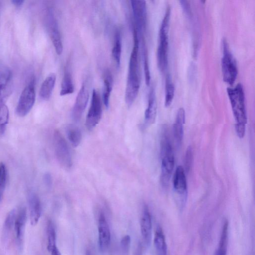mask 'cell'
<instances>
[{"label": "cell", "instance_id": "cell-1", "mask_svg": "<svg viewBox=\"0 0 255 255\" xmlns=\"http://www.w3.org/2000/svg\"><path fill=\"white\" fill-rule=\"evenodd\" d=\"M133 46L129 61L128 72L125 92V101L130 107L136 99L140 87V79L138 70V53L139 39L136 30H133Z\"/></svg>", "mask_w": 255, "mask_h": 255}, {"label": "cell", "instance_id": "cell-2", "mask_svg": "<svg viewBox=\"0 0 255 255\" xmlns=\"http://www.w3.org/2000/svg\"><path fill=\"white\" fill-rule=\"evenodd\" d=\"M227 91L236 121L237 134L239 137L243 138L245 134L247 123L243 87L241 83H238L234 88H228Z\"/></svg>", "mask_w": 255, "mask_h": 255}, {"label": "cell", "instance_id": "cell-3", "mask_svg": "<svg viewBox=\"0 0 255 255\" xmlns=\"http://www.w3.org/2000/svg\"><path fill=\"white\" fill-rule=\"evenodd\" d=\"M163 128L160 140V182L163 187L168 186L174 167V156L168 130Z\"/></svg>", "mask_w": 255, "mask_h": 255}, {"label": "cell", "instance_id": "cell-4", "mask_svg": "<svg viewBox=\"0 0 255 255\" xmlns=\"http://www.w3.org/2000/svg\"><path fill=\"white\" fill-rule=\"evenodd\" d=\"M170 9L167 8L159 31V43L157 52V65L160 70L164 71L168 64V30Z\"/></svg>", "mask_w": 255, "mask_h": 255}, {"label": "cell", "instance_id": "cell-5", "mask_svg": "<svg viewBox=\"0 0 255 255\" xmlns=\"http://www.w3.org/2000/svg\"><path fill=\"white\" fill-rule=\"evenodd\" d=\"M223 56L221 66L224 81L232 85L237 77L238 67L235 58L230 51L226 39L222 40Z\"/></svg>", "mask_w": 255, "mask_h": 255}, {"label": "cell", "instance_id": "cell-6", "mask_svg": "<svg viewBox=\"0 0 255 255\" xmlns=\"http://www.w3.org/2000/svg\"><path fill=\"white\" fill-rule=\"evenodd\" d=\"M54 144L55 155L60 164L64 169H70L72 166L70 151L67 142L58 130L54 131Z\"/></svg>", "mask_w": 255, "mask_h": 255}, {"label": "cell", "instance_id": "cell-7", "mask_svg": "<svg viewBox=\"0 0 255 255\" xmlns=\"http://www.w3.org/2000/svg\"><path fill=\"white\" fill-rule=\"evenodd\" d=\"M35 101V91L33 81H31L22 91L16 108V114L23 117L32 108Z\"/></svg>", "mask_w": 255, "mask_h": 255}, {"label": "cell", "instance_id": "cell-8", "mask_svg": "<svg viewBox=\"0 0 255 255\" xmlns=\"http://www.w3.org/2000/svg\"><path fill=\"white\" fill-rule=\"evenodd\" d=\"M102 115V102L100 95L95 89L93 90L91 105L85 122L88 130L93 129L100 122Z\"/></svg>", "mask_w": 255, "mask_h": 255}, {"label": "cell", "instance_id": "cell-9", "mask_svg": "<svg viewBox=\"0 0 255 255\" xmlns=\"http://www.w3.org/2000/svg\"><path fill=\"white\" fill-rule=\"evenodd\" d=\"M27 219V212L25 207H21L17 211L14 224L15 243L19 252L23 250L24 229Z\"/></svg>", "mask_w": 255, "mask_h": 255}, {"label": "cell", "instance_id": "cell-10", "mask_svg": "<svg viewBox=\"0 0 255 255\" xmlns=\"http://www.w3.org/2000/svg\"><path fill=\"white\" fill-rule=\"evenodd\" d=\"M130 2L136 24L134 28L137 33L141 34L144 31L146 24L147 12L145 1L132 0Z\"/></svg>", "mask_w": 255, "mask_h": 255}, {"label": "cell", "instance_id": "cell-11", "mask_svg": "<svg viewBox=\"0 0 255 255\" xmlns=\"http://www.w3.org/2000/svg\"><path fill=\"white\" fill-rule=\"evenodd\" d=\"M89 98V90L84 83L77 94L72 110V118L75 121H78L81 119L88 104Z\"/></svg>", "mask_w": 255, "mask_h": 255}, {"label": "cell", "instance_id": "cell-12", "mask_svg": "<svg viewBox=\"0 0 255 255\" xmlns=\"http://www.w3.org/2000/svg\"><path fill=\"white\" fill-rule=\"evenodd\" d=\"M12 73L7 68L0 70V106L4 104L11 93Z\"/></svg>", "mask_w": 255, "mask_h": 255}, {"label": "cell", "instance_id": "cell-13", "mask_svg": "<svg viewBox=\"0 0 255 255\" xmlns=\"http://www.w3.org/2000/svg\"><path fill=\"white\" fill-rule=\"evenodd\" d=\"M99 243L101 250H106L111 241V232L105 214L101 212L98 219Z\"/></svg>", "mask_w": 255, "mask_h": 255}, {"label": "cell", "instance_id": "cell-14", "mask_svg": "<svg viewBox=\"0 0 255 255\" xmlns=\"http://www.w3.org/2000/svg\"><path fill=\"white\" fill-rule=\"evenodd\" d=\"M173 186L176 194L185 199L187 195V185L185 170L180 165L175 170L173 179Z\"/></svg>", "mask_w": 255, "mask_h": 255}, {"label": "cell", "instance_id": "cell-15", "mask_svg": "<svg viewBox=\"0 0 255 255\" xmlns=\"http://www.w3.org/2000/svg\"><path fill=\"white\" fill-rule=\"evenodd\" d=\"M152 223L150 213L146 206H144L140 219V231L143 243L148 246L151 239Z\"/></svg>", "mask_w": 255, "mask_h": 255}, {"label": "cell", "instance_id": "cell-16", "mask_svg": "<svg viewBox=\"0 0 255 255\" xmlns=\"http://www.w3.org/2000/svg\"><path fill=\"white\" fill-rule=\"evenodd\" d=\"M28 203L29 211L30 222L31 225H35L41 215L42 208L40 200L38 196L30 192L28 196Z\"/></svg>", "mask_w": 255, "mask_h": 255}, {"label": "cell", "instance_id": "cell-17", "mask_svg": "<svg viewBox=\"0 0 255 255\" xmlns=\"http://www.w3.org/2000/svg\"><path fill=\"white\" fill-rule=\"evenodd\" d=\"M185 120V113L183 108L178 109L173 124V136L176 144H181L183 137V127Z\"/></svg>", "mask_w": 255, "mask_h": 255}, {"label": "cell", "instance_id": "cell-18", "mask_svg": "<svg viewBox=\"0 0 255 255\" xmlns=\"http://www.w3.org/2000/svg\"><path fill=\"white\" fill-rule=\"evenodd\" d=\"M157 104L154 88L152 87L149 91L148 105L144 113L145 121L147 125L153 124L155 120Z\"/></svg>", "mask_w": 255, "mask_h": 255}, {"label": "cell", "instance_id": "cell-19", "mask_svg": "<svg viewBox=\"0 0 255 255\" xmlns=\"http://www.w3.org/2000/svg\"><path fill=\"white\" fill-rule=\"evenodd\" d=\"M50 37L56 53L60 55L63 51V45L61 35L56 24L53 20H50L49 24Z\"/></svg>", "mask_w": 255, "mask_h": 255}, {"label": "cell", "instance_id": "cell-20", "mask_svg": "<svg viewBox=\"0 0 255 255\" xmlns=\"http://www.w3.org/2000/svg\"><path fill=\"white\" fill-rule=\"evenodd\" d=\"M56 82V76L54 74H49L42 82L40 90L39 96L43 100L50 98Z\"/></svg>", "mask_w": 255, "mask_h": 255}, {"label": "cell", "instance_id": "cell-21", "mask_svg": "<svg viewBox=\"0 0 255 255\" xmlns=\"http://www.w3.org/2000/svg\"><path fill=\"white\" fill-rule=\"evenodd\" d=\"M154 245L156 255H167V245L161 229L157 228L154 235Z\"/></svg>", "mask_w": 255, "mask_h": 255}, {"label": "cell", "instance_id": "cell-22", "mask_svg": "<svg viewBox=\"0 0 255 255\" xmlns=\"http://www.w3.org/2000/svg\"><path fill=\"white\" fill-rule=\"evenodd\" d=\"M228 236V223L227 220L224 222L222 227L219 246L215 255H226Z\"/></svg>", "mask_w": 255, "mask_h": 255}, {"label": "cell", "instance_id": "cell-23", "mask_svg": "<svg viewBox=\"0 0 255 255\" xmlns=\"http://www.w3.org/2000/svg\"><path fill=\"white\" fill-rule=\"evenodd\" d=\"M68 138L73 147H77L81 142L82 133L78 127L69 125L66 128Z\"/></svg>", "mask_w": 255, "mask_h": 255}, {"label": "cell", "instance_id": "cell-24", "mask_svg": "<svg viewBox=\"0 0 255 255\" xmlns=\"http://www.w3.org/2000/svg\"><path fill=\"white\" fill-rule=\"evenodd\" d=\"M113 80L109 71L105 73L104 77L103 102L105 106L108 108L111 92L112 90Z\"/></svg>", "mask_w": 255, "mask_h": 255}, {"label": "cell", "instance_id": "cell-25", "mask_svg": "<svg viewBox=\"0 0 255 255\" xmlns=\"http://www.w3.org/2000/svg\"><path fill=\"white\" fill-rule=\"evenodd\" d=\"M16 214V210L12 209L11 210L5 219L3 230H2V236L4 240H6L9 233H10L11 230L14 228V224L15 220Z\"/></svg>", "mask_w": 255, "mask_h": 255}, {"label": "cell", "instance_id": "cell-26", "mask_svg": "<svg viewBox=\"0 0 255 255\" xmlns=\"http://www.w3.org/2000/svg\"><path fill=\"white\" fill-rule=\"evenodd\" d=\"M74 91L72 77L68 71L65 72L61 85L60 96L71 94Z\"/></svg>", "mask_w": 255, "mask_h": 255}, {"label": "cell", "instance_id": "cell-27", "mask_svg": "<svg viewBox=\"0 0 255 255\" xmlns=\"http://www.w3.org/2000/svg\"><path fill=\"white\" fill-rule=\"evenodd\" d=\"M175 92V88L169 76L167 77L165 82L164 105L168 107L171 104Z\"/></svg>", "mask_w": 255, "mask_h": 255}, {"label": "cell", "instance_id": "cell-28", "mask_svg": "<svg viewBox=\"0 0 255 255\" xmlns=\"http://www.w3.org/2000/svg\"><path fill=\"white\" fill-rule=\"evenodd\" d=\"M8 119V109L5 104H3L0 106V136L2 135L5 131Z\"/></svg>", "mask_w": 255, "mask_h": 255}, {"label": "cell", "instance_id": "cell-29", "mask_svg": "<svg viewBox=\"0 0 255 255\" xmlns=\"http://www.w3.org/2000/svg\"><path fill=\"white\" fill-rule=\"evenodd\" d=\"M47 249L50 252L51 250L56 246V232L53 223L49 221L47 224Z\"/></svg>", "mask_w": 255, "mask_h": 255}, {"label": "cell", "instance_id": "cell-30", "mask_svg": "<svg viewBox=\"0 0 255 255\" xmlns=\"http://www.w3.org/2000/svg\"><path fill=\"white\" fill-rule=\"evenodd\" d=\"M121 52L122 45L120 35L119 32H117L115 35V43L112 49V53L118 66H120L121 64Z\"/></svg>", "mask_w": 255, "mask_h": 255}, {"label": "cell", "instance_id": "cell-31", "mask_svg": "<svg viewBox=\"0 0 255 255\" xmlns=\"http://www.w3.org/2000/svg\"><path fill=\"white\" fill-rule=\"evenodd\" d=\"M7 180V169L5 164L0 163V204L2 199Z\"/></svg>", "mask_w": 255, "mask_h": 255}, {"label": "cell", "instance_id": "cell-32", "mask_svg": "<svg viewBox=\"0 0 255 255\" xmlns=\"http://www.w3.org/2000/svg\"><path fill=\"white\" fill-rule=\"evenodd\" d=\"M143 64H144V72L145 75V81L147 86H149L150 82V74L149 68V64L148 61V57L147 51L145 48V45L143 43Z\"/></svg>", "mask_w": 255, "mask_h": 255}, {"label": "cell", "instance_id": "cell-33", "mask_svg": "<svg viewBox=\"0 0 255 255\" xmlns=\"http://www.w3.org/2000/svg\"><path fill=\"white\" fill-rule=\"evenodd\" d=\"M193 159V151L191 146H188L185 155L184 166L185 171L188 173L191 170Z\"/></svg>", "mask_w": 255, "mask_h": 255}, {"label": "cell", "instance_id": "cell-34", "mask_svg": "<svg viewBox=\"0 0 255 255\" xmlns=\"http://www.w3.org/2000/svg\"><path fill=\"white\" fill-rule=\"evenodd\" d=\"M130 237L127 235L124 236L121 241V248L122 253L125 255L128 253L130 244Z\"/></svg>", "mask_w": 255, "mask_h": 255}, {"label": "cell", "instance_id": "cell-35", "mask_svg": "<svg viewBox=\"0 0 255 255\" xmlns=\"http://www.w3.org/2000/svg\"><path fill=\"white\" fill-rule=\"evenodd\" d=\"M44 182L45 185L49 187L51 186L52 179L51 175L49 173H45L43 177Z\"/></svg>", "mask_w": 255, "mask_h": 255}, {"label": "cell", "instance_id": "cell-36", "mask_svg": "<svg viewBox=\"0 0 255 255\" xmlns=\"http://www.w3.org/2000/svg\"><path fill=\"white\" fill-rule=\"evenodd\" d=\"M134 255H142V248L140 243H139L134 252Z\"/></svg>", "mask_w": 255, "mask_h": 255}, {"label": "cell", "instance_id": "cell-37", "mask_svg": "<svg viewBox=\"0 0 255 255\" xmlns=\"http://www.w3.org/2000/svg\"><path fill=\"white\" fill-rule=\"evenodd\" d=\"M51 255H61L57 246L53 248L50 251Z\"/></svg>", "mask_w": 255, "mask_h": 255}, {"label": "cell", "instance_id": "cell-38", "mask_svg": "<svg viewBox=\"0 0 255 255\" xmlns=\"http://www.w3.org/2000/svg\"><path fill=\"white\" fill-rule=\"evenodd\" d=\"M11 2L16 6H20L22 4L24 1L22 0H13Z\"/></svg>", "mask_w": 255, "mask_h": 255}, {"label": "cell", "instance_id": "cell-39", "mask_svg": "<svg viewBox=\"0 0 255 255\" xmlns=\"http://www.w3.org/2000/svg\"><path fill=\"white\" fill-rule=\"evenodd\" d=\"M86 255H92L90 253V252H87L86 253Z\"/></svg>", "mask_w": 255, "mask_h": 255}]
</instances>
